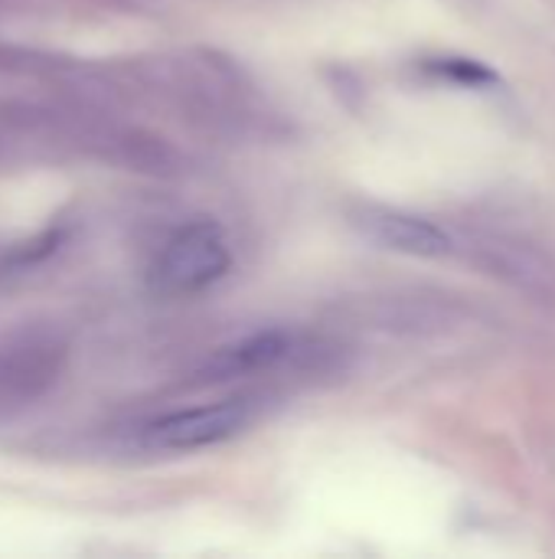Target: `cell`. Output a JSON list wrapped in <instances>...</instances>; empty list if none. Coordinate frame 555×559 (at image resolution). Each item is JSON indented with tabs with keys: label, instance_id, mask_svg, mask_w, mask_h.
Listing matches in <instances>:
<instances>
[{
	"label": "cell",
	"instance_id": "cell-1",
	"mask_svg": "<svg viewBox=\"0 0 555 559\" xmlns=\"http://www.w3.org/2000/svg\"><path fill=\"white\" fill-rule=\"evenodd\" d=\"M340 367V347L321 334L268 328L216 347L193 373V386H232L278 377H327Z\"/></svg>",
	"mask_w": 555,
	"mask_h": 559
},
{
	"label": "cell",
	"instance_id": "cell-6",
	"mask_svg": "<svg viewBox=\"0 0 555 559\" xmlns=\"http://www.w3.org/2000/svg\"><path fill=\"white\" fill-rule=\"evenodd\" d=\"M429 69L435 75L455 82V85H464V88H487V85L497 82V75L478 59H432Z\"/></svg>",
	"mask_w": 555,
	"mask_h": 559
},
{
	"label": "cell",
	"instance_id": "cell-7",
	"mask_svg": "<svg viewBox=\"0 0 555 559\" xmlns=\"http://www.w3.org/2000/svg\"><path fill=\"white\" fill-rule=\"evenodd\" d=\"M101 3H111V7H134L137 0H101Z\"/></svg>",
	"mask_w": 555,
	"mask_h": 559
},
{
	"label": "cell",
	"instance_id": "cell-2",
	"mask_svg": "<svg viewBox=\"0 0 555 559\" xmlns=\"http://www.w3.org/2000/svg\"><path fill=\"white\" fill-rule=\"evenodd\" d=\"M265 403L268 400L258 390H239L196 406H177L134 426L131 442L154 455H190L219 449L245 436L262 419Z\"/></svg>",
	"mask_w": 555,
	"mask_h": 559
},
{
	"label": "cell",
	"instance_id": "cell-4",
	"mask_svg": "<svg viewBox=\"0 0 555 559\" xmlns=\"http://www.w3.org/2000/svg\"><path fill=\"white\" fill-rule=\"evenodd\" d=\"M65 344L39 328L0 334V423L26 413L59 380Z\"/></svg>",
	"mask_w": 555,
	"mask_h": 559
},
{
	"label": "cell",
	"instance_id": "cell-3",
	"mask_svg": "<svg viewBox=\"0 0 555 559\" xmlns=\"http://www.w3.org/2000/svg\"><path fill=\"white\" fill-rule=\"evenodd\" d=\"M232 269V246L213 216L180 223L150 255L144 282L157 298H193L222 282Z\"/></svg>",
	"mask_w": 555,
	"mask_h": 559
},
{
	"label": "cell",
	"instance_id": "cell-5",
	"mask_svg": "<svg viewBox=\"0 0 555 559\" xmlns=\"http://www.w3.org/2000/svg\"><path fill=\"white\" fill-rule=\"evenodd\" d=\"M350 223L379 249L412 259H448L458 249V239L445 223L396 206L363 203L350 213Z\"/></svg>",
	"mask_w": 555,
	"mask_h": 559
}]
</instances>
